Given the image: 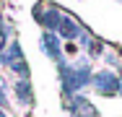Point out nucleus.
<instances>
[{"instance_id": "nucleus-1", "label": "nucleus", "mask_w": 122, "mask_h": 117, "mask_svg": "<svg viewBox=\"0 0 122 117\" xmlns=\"http://www.w3.org/2000/svg\"><path fill=\"white\" fill-rule=\"evenodd\" d=\"M91 86H94V91L101 94V96H114V94H120V89H122L120 75L112 73V70H99V73H94Z\"/></svg>"}, {"instance_id": "nucleus-2", "label": "nucleus", "mask_w": 122, "mask_h": 117, "mask_svg": "<svg viewBox=\"0 0 122 117\" xmlns=\"http://www.w3.org/2000/svg\"><path fill=\"white\" fill-rule=\"evenodd\" d=\"M60 18H62V11L55 8V5H42V3H39V5L34 8V21L39 23L42 29H47V31H57Z\"/></svg>"}, {"instance_id": "nucleus-3", "label": "nucleus", "mask_w": 122, "mask_h": 117, "mask_svg": "<svg viewBox=\"0 0 122 117\" xmlns=\"http://www.w3.org/2000/svg\"><path fill=\"white\" fill-rule=\"evenodd\" d=\"M65 107L70 109V115H73V117H99V109L86 99V96H81V94L65 99Z\"/></svg>"}, {"instance_id": "nucleus-4", "label": "nucleus", "mask_w": 122, "mask_h": 117, "mask_svg": "<svg viewBox=\"0 0 122 117\" xmlns=\"http://www.w3.org/2000/svg\"><path fill=\"white\" fill-rule=\"evenodd\" d=\"M39 44H42V49H44V55L49 60H55V63H62L65 60L62 57V42H60V37L55 31H44L42 39H39Z\"/></svg>"}, {"instance_id": "nucleus-5", "label": "nucleus", "mask_w": 122, "mask_h": 117, "mask_svg": "<svg viewBox=\"0 0 122 117\" xmlns=\"http://www.w3.org/2000/svg\"><path fill=\"white\" fill-rule=\"evenodd\" d=\"M57 37H62V39H68V42H73V39H81V34H83V29L78 26L73 16H68V13H62V18H60V26H57V31H55Z\"/></svg>"}, {"instance_id": "nucleus-6", "label": "nucleus", "mask_w": 122, "mask_h": 117, "mask_svg": "<svg viewBox=\"0 0 122 117\" xmlns=\"http://www.w3.org/2000/svg\"><path fill=\"white\" fill-rule=\"evenodd\" d=\"M13 91H16V99H18L21 107H31V104H34V91H31L29 78H18L16 86H13Z\"/></svg>"}, {"instance_id": "nucleus-7", "label": "nucleus", "mask_w": 122, "mask_h": 117, "mask_svg": "<svg viewBox=\"0 0 122 117\" xmlns=\"http://www.w3.org/2000/svg\"><path fill=\"white\" fill-rule=\"evenodd\" d=\"M5 42H8V29H5V21L0 16V52L5 49Z\"/></svg>"}, {"instance_id": "nucleus-8", "label": "nucleus", "mask_w": 122, "mask_h": 117, "mask_svg": "<svg viewBox=\"0 0 122 117\" xmlns=\"http://www.w3.org/2000/svg\"><path fill=\"white\" fill-rule=\"evenodd\" d=\"M120 83H122V65H120ZM120 96H122V89H120Z\"/></svg>"}, {"instance_id": "nucleus-9", "label": "nucleus", "mask_w": 122, "mask_h": 117, "mask_svg": "<svg viewBox=\"0 0 122 117\" xmlns=\"http://www.w3.org/2000/svg\"><path fill=\"white\" fill-rule=\"evenodd\" d=\"M0 117H5V112H3V109H0Z\"/></svg>"}]
</instances>
